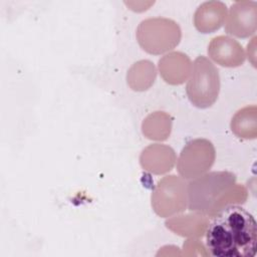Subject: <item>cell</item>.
<instances>
[{
  "instance_id": "obj_6",
  "label": "cell",
  "mask_w": 257,
  "mask_h": 257,
  "mask_svg": "<svg viewBox=\"0 0 257 257\" xmlns=\"http://www.w3.org/2000/svg\"><path fill=\"white\" fill-rule=\"evenodd\" d=\"M215 158V148L209 140H192L180 153L177 160V171L184 180L197 179L211 169Z\"/></svg>"
},
{
  "instance_id": "obj_4",
  "label": "cell",
  "mask_w": 257,
  "mask_h": 257,
  "mask_svg": "<svg viewBox=\"0 0 257 257\" xmlns=\"http://www.w3.org/2000/svg\"><path fill=\"white\" fill-rule=\"evenodd\" d=\"M139 45L149 54L160 55L173 50L179 45L182 37L177 22L165 17H154L143 20L137 28Z\"/></svg>"
},
{
  "instance_id": "obj_2",
  "label": "cell",
  "mask_w": 257,
  "mask_h": 257,
  "mask_svg": "<svg viewBox=\"0 0 257 257\" xmlns=\"http://www.w3.org/2000/svg\"><path fill=\"white\" fill-rule=\"evenodd\" d=\"M236 177L230 172H212L191 180L187 186L188 209L196 214L213 217L226 206L225 198L236 186Z\"/></svg>"
},
{
  "instance_id": "obj_5",
  "label": "cell",
  "mask_w": 257,
  "mask_h": 257,
  "mask_svg": "<svg viewBox=\"0 0 257 257\" xmlns=\"http://www.w3.org/2000/svg\"><path fill=\"white\" fill-rule=\"evenodd\" d=\"M188 184L177 176H166L158 182L152 194V207L163 218L181 213L188 207Z\"/></svg>"
},
{
  "instance_id": "obj_10",
  "label": "cell",
  "mask_w": 257,
  "mask_h": 257,
  "mask_svg": "<svg viewBox=\"0 0 257 257\" xmlns=\"http://www.w3.org/2000/svg\"><path fill=\"white\" fill-rule=\"evenodd\" d=\"M144 170L161 175L171 171L176 162L174 150L168 146L155 144L146 148L140 158Z\"/></svg>"
},
{
  "instance_id": "obj_3",
  "label": "cell",
  "mask_w": 257,
  "mask_h": 257,
  "mask_svg": "<svg viewBox=\"0 0 257 257\" xmlns=\"http://www.w3.org/2000/svg\"><path fill=\"white\" fill-rule=\"evenodd\" d=\"M186 92L191 103L199 108H208L218 99L220 92L219 71L206 56H198L192 63Z\"/></svg>"
},
{
  "instance_id": "obj_11",
  "label": "cell",
  "mask_w": 257,
  "mask_h": 257,
  "mask_svg": "<svg viewBox=\"0 0 257 257\" xmlns=\"http://www.w3.org/2000/svg\"><path fill=\"white\" fill-rule=\"evenodd\" d=\"M190 58L182 52H172L159 61V70L163 79L170 84H182L191 72Z\"/></svg>"
},
{
  "instance_id": "obj_1",
  "label": "cell",
  "mask_w": 257,
  "mask_h": 257,
  "mask_svg": "<svg viewBox=\"0 0 257 257\" xmlns=\"http://www.w3.org/2000/svg\"><path fill=\"white\" fill-rule=\"evenodd\" d=\"M206 247L212 256L253 257L257 251V223L245 208L231 204L208 223Z\"/></svg>"
},
{
  "instance_id": "obj_8",
  "label": "cell",
  "mask_w": 257,
  "mask_h": 257,
  "mask_svg": "<svg viewBox=\"0 0 257 257\" xmlns=\"http://www.w3.org/2000/svg\"><path fill=\"white\" fill-rule=\"evenodd\" d=\"M208 55L217 64L233 68L241 66L246 59L243 46L234 38L226 35L211 39L208 45Z\"/></svg>"
},
{
  "instance_id": "obj_9",
  "label": "cell",
  "mask_w": 257,
  "mask_h": 257,
  "mask_svg": "<svg viewBox=\"0 0 257 257\" xmlns=\"http://www.w3.org/2000/svg\"><path fill=\"white\" fill-rule=\"evenodd\" d=\"M227 6L221 1H207L202 3L194 14L195 28L201 33H213L225 23Z\"/></svg>"
},
{
  "instance_id": "obj_12",
  "label": "cell",
  "mask_w": 257,
  "mask_h": 257,
  "mask_svg": "<svg viewBox=\"0 0 257 257\" xmlns=\"http://www.w3.org/2000/svg\"><path fill=\"white\" fill-rule=\"evenodd\" d=\"M232 132L241 139L256 138V106H246L239 109L231 120Z\"/></svg>"
},
{
  "instance_id": "obj_7",
  "label": "cell",
  "mask_w": 257,
  "mask_h": 257,
  "mask_svg": "<svg viewBox=\"0 0 257 257\" xmlns=\"http://www.w3.org/2000/svg\"><path fill=\"white\" fill-rule=\"evenodd\" d=\"M257 29V2L236 1L231 5L225 20L226 33L238 38H247Z\"/></svg>"
}]
</instances>
